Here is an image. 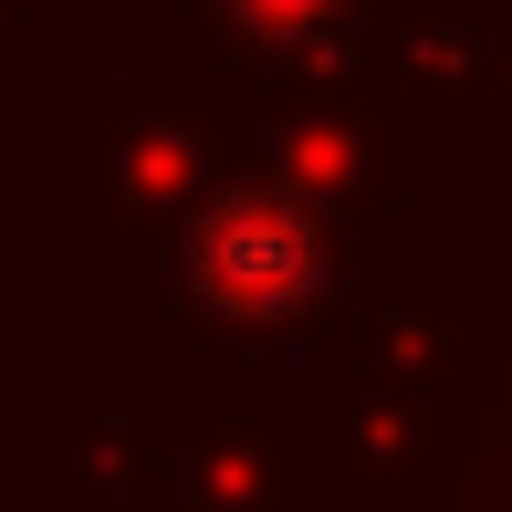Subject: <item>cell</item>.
I'll list each match as a JSON object with an SVG mask.
<instances>
[{
	"instance_id": "1",
	"label": "cell",
	"mask_w": 512,
	"mask_h": 512,
	"mask_svg": "<svg viewBox=\"0 0 512 512\" xmlns=\"http://www.w3.org/2000/svg\"><path fill=\"white\" fill-rule=\"evenodd\" d=\"M356 304V220L230 157L168 230V335L178 356H283L335 335Z\"/></svg>"
},
{
	"instance_id": "2",
	"label": "cell",
	"mask_w": 512,
	"mask_h": 512,
	"mask_svg": "<svg viewBox=\"0 0 512 512\" xmlns=\"http://www.w3.org/2000/svg\"><path fill=\"white\" fill-rule=\"evenodd\" d=\"M241 95L189 74H84L74 84V241L157 251L209 178L241 157Z\"/></svg>"
},
{
	"instance_id": "3",
	"label": "cell",
	"mask_w": 512,
	"mask_h": 512,
	"mask_svg": "<svg viewBox=\"0 0 512 512\" xmlns=\"http://www.w3.org/2000/svg\"><path fill=\"white\" fill-rule=\"evenodd\" d=\"M241 157H262L272 178H293L304 199L324 209H387L408 189V147H398V115L366 74H335V84H283L241 115Z\"/></svg>"
},
{
	"instance_id": "4",
	"label": "cell",
	"mask_w": 512,
	"mask_h": 512,
	"mask_svg": "<svg viewBox=\"0 0 512 512\" xmlns=\"http://www.w3.org/2000/svg\"><path fill=\"white\" fill-rule=\"evenodd\" d=\"M241 74L262 84H335V74H377V32L387 0H189Z\"/></svg>"
},
{
	"instance_id": "5",
	"label": "cell",
	"mask_w": 512,
	"mask_h": 512,
	"mask_svg": "<svg viewBox=\"0 0 512 512\" xmlns=\"http://www.w3.org/2000/svg\"><path fill=\"white\" fill-rule=\"evenodd\" d=\"M283 481H293V439L272 418H230V408L178 418L168 408V460H157L168 512H272Z\"/></svg>"
},
{
	"instance_id": "6",
	"label": "cell",
	"mask_w": 512,
	"mask_h": 512,
	"mask_svg": "<svg viewBox=\"0 0 512 512\" xmlns=\"http://www.w3.org/2000/svg\"><path fill=\"white\" fill-rule=\"evenodd\" d=\"M387 53H398V95L408 105H450L471 115L502 53V0H387Z\"/></svg>"
},
{
	"instance_id": "7",
	"label": "cell",
	"mask_w": 512,
	"mask_h": 512,
	"mask_svg": "<svg viewBox=\"0 0 512 512\" xmlns=\"http://www.w3.org/2000/svg\"><path fill=\"white\" fill-rule=\"evenodd\" d=\"M157 460H168V408H115L74 429V492H157Z\"/></svg>"
},
{
	"instance_id": "8",
	"label": "cell",
	"mask_w": 512,
	"mask_h": 512,
	"mask_svg": "<svg viewBox=\"0 0 512 512\" xmlns=\"http://www.w3.org/2000/svg\"><path fill=\"white\" fill-rule=\"evenodd\" d=\"M492 63H502V105H512V53H492Z\"/></svg>"
},
{
	"instance_id": "9",
	"label": "cell",
	"mask_w": 512,
	"mask_h": 512,
	"mask_svg": "<svg viewBox=\"0 0 512 512\" xmlns=\"http://www.w3.org/2000/svg\"><path fill=\"white\" fill-rule=\"evenodd\" d=\"M11 11H21V0H0V21H11Z\"/></svg>"
}]
</instances>
